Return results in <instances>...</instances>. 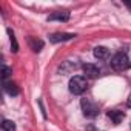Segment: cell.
<instances>
[{"instance_id": "6da1fadb", "label": "cell", "mask_w": 131, "mask_h": 131, "mask_svg": "<svg viewBox=\"0 0 131 131\" xmlns=\"http://www.w3.org/2000/svg\"><path fill=\"white\" fill-rule=\"evenodd\" d=\"M131 67V62L126 56V52H117L113 59H111V68L116 71H123L126 68Z\"/></svg>"}, {"instance_id": "7a4b0ae2", "label": "cell", "mask_w": 131, "mask_h": 131, "mask_svg": "<svg viewBox=\"0 0 131 131\" xmlns=\"http://www.w3.org/2000/svg\"><path fill=\"white\" fill-rule=\"evenodd\" d=\"M70 91L73 93V94H76V96H79V94H82V93H85V90H86V80H85V77H82V76H74V77H71V80H70Z\"/></svg>"}, {"instance_id": "3957f363", "label": "cell", "mask_w": 131, "mask_h": 131, "mask_svg": "<svg viewBox=\"0 0 131 131\" xmlns=\"http://www.w3.org/2000/svg\"><path fill=\"white\" fill-rule=\"evenodd\" d=\"M80 105H82V111H83V114H85L86 117H96V116L99 114V106H97V103H94L93 100H90V99H82Z\"/></svg>"}, {"instance_id": "277c9868", "label": "cell", "mask_w": 131, "mask_h": 131, "mask_svg": "<svg viewBox=\"0 0 131 131\" xmlns=\"http://www.w3.org/2000/svg\"><path fill=\"white\" fill-rule=\"evenodd\" d=\"M74 37H76V34H71V32H56V34H51V36H49V42L59 43V42L71 40V39H74Z\"/></svg>"}, {"instance_id": "5b68a950", "label": "cell", "mask_w": 131, "mask_h": 131, "mask_svg": "<svg viewBox=\"0 0 131 131\" xmlns=\"http://www.w3.org/2000/svg\"><path fill=\"white\" fill-rule=\"evenodd\" d=\"M83 73H85V76L90 77V79H96V77L100 76V70H99V67H96V65H93V63H86V65H83Z\"/></svg>"}, {"instance_id": "8992f818", "label": "cell", "mask_w": 131, "mask_h": 131, "mask_svg": "<svg viewBox=\"0 0 131 131\" xmlns=\"http://www.w3.org/2000/svg\"><path fill=\"white\" fill-rule=\"evenodd\" d=\"M48 20H59V22H68L70 20V13L68 11H59V13H52Z\"/></svg>"}, {"instance_id": "52a82bcc", "label": "cell", "mask_w": 131, "mask_h": 131, "mask_svg": "<svg viewBox=\"0 0 131 131\" xmlns=\"http://www.w3.org/2000/svg\"><path fill=\"white\" fill-rule=\"evenodd\" d=\"M108 117L113 120V123H120L122 120H123V117H125V113L123 111H119V110H111V111H108Z\"/></svg>"}, {"instance_id": "ba28073f", "label": "cell", "mask_w": 131, "mask_h": 131, "mask_svg": "<svg viewBox=\"0 0 131 131\" xmlns=\"http://www.w3.org/2000/svg\"><path fill=\"white\" fill-rule=\"evenodd\" d=\"M108 54H110V49H108L106 46H96V48H94V57L99 59V60L106 59Z\"/></svg>"}, {"instance_id": "9c48e42d", "label": "cell", "mask_w": 131, "mask_h": 131, "mask_svg": "<svg viewBox=\"0 0 131 131\" xmlns=\"http://www.w3.org/2000/svg\"><path fill=\"white\" fill-rule=\"evenodd\" d=\"M3 88H5V91L9 94V96H17L20 91H19V86L16 85V83H13V82H3Z\"/></svg>"}, {"instance_id": "30bf717a", "label": "cell", "mask_w": 131, "mask_h": 131, "mask_svg": "<svg viewBox=\"0 0 131 131\" xmlns=\"http://www.w3.org/2000/svg\"><path fill=\"white\" fill-rule=\"evenodd\" d=\"M8 34H9V40H11V49H13V52H17V51H19V43H17V40H16V37H14V32L9 29Z\"/></svg>"}, {"instance_id": "8fae6325", "label": "cell", "mask_w": 131, "mask_h": 131, "mask_svg": "<svg viewBox=\"0 0 131 131\" xmlns=\"http://www.w3.org/2000/svg\"><path fill=\"white\" fill-rule=\"evenodd\" d=\"M29 45H31V48H32L36 52L43 48V42H42V40H37V39H31V40H29Z\"/></svg>"}, {"instance_id": "7c38bea8", "label": "cell", "mask_w": 131, "mask_h": 131, "mask_svg": "<svg viewBox=\"0 0 131 131\" xmlns=\"http://www.w3.org/2000/svg\"><path fill=\"white\" fill-rule=\"evenodd\" d=\"M2 129H3V131H16V123H14L13 120H3Z\"/></svg>"}, {"instance_id": "4fadbf2b", "label": "cell", "mask_w": 131, "mask_h": 131, "mask_svg": "<svg viewBox=\"0 0 131 131\" xmlns=\"http://www.w3.org/2000/svg\"><path fill=\"white\" fill-rule=\"evenodd\" d=\"M11 74H13V71H11L8 67H5V65H3V67H2V77H3V82H6V79H8Z\"/></svg>"}, {"instance_id": "5bb4252c", "label": "cell", "mask_w": 131, "mask_h": 131, "mask_svg": "<svg viewBox=\"0 0 131 131\" xmlns=\"http://www.w3.org/2000/svg\"><path fill=\"white\" fill-rule=\"evenodd\" d=\"M126 105L131 108V94H129V97H128V100H126Z\"/></svg>"}]
</instances>
